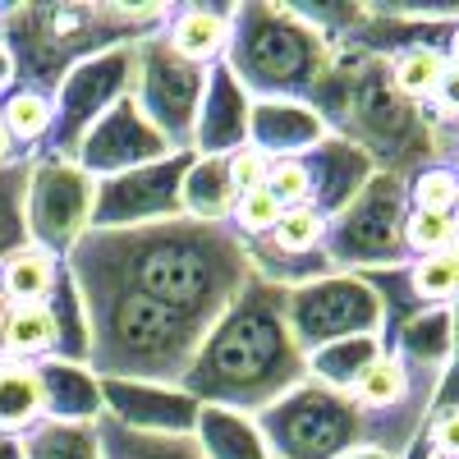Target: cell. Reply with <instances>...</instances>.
<instances>
[{"mask_svg": "<svg viewBox=\"0 0 459 459\" xmlns=\"http://www.w3.org/2000/svg\"><path fill=\"white\" fill-rule=\"evenodd\" d=\"M285 322L294 344L308 359L322 344L350 335H381L386 340V303L359 272H331L299 290H285Z\"/></svg>", "mask_w": 459, "mask_h": 459, "instance_id": "ba28073f", "label": "cell"}, {"mask_svg": "<svg viewBox=\"0 0 459 459\" xmlns=\"http://www.w3.org/2000/svg\"><path fill=\"white\" fill-rule=\"evenodd\" d=\"M188 166H194V152H170V157L152 161L143 170L97 179L88 230H134V225H157V221L184 216L179 184H184Z\"/></svg>", "mask_w": 459, "mask_h": 459, "instance_id": "8fae6325", "label": "cell"}, {"mask_svg": "<svg viewBox=\"0 0 459 459\" xmlns=\"http://www.w3.org/2000/svg\"><path fill=\"white\" fill-rule=\"evenodd\" d=\"M253 423L272 459H344L350 450L368 446V418L359 413V404L317 381H299Z\"/></svg>", "mask_w": 459, "mask_h": 459, "instance_id": "5b68a950", "label": "cell"}, {"mask_svg": "<svg viewBox=\"0 0 459 459\" xmlns=\"http://www.w3.org/2000/svg\"><path fill=\"white\" fill-rule=\"evenodd\" d=\"M166 42L188 60V65H216L230 47V5L212 10V5H179L166 19Z\"/></svg>", "mask_w": 459, "mask_h": 459, "instance_id": "d6986e66", "label": "cell"}, {"mask_svg": "<svg viewBox=\"0 0 459 459\" xmlns=\"http://www.w3.org/2000/svg\"><path fill=\"white\" fill-rule=\"evenodd\" d=\"M432 110L441 115V120H455L459 125V69H446V79L432 97Z\"/></svg>", "mask_w": 459, "mask_h": 459, "instance_id": "74e56055", "label": "cell"}, {"mask_svg": "<svg viewBox=\"0 0 459 459\" xmlns=\"http://www.w3.org/2000/svg\"><path fill=\"white\" fill-rule=\"evenodd\" d=\"M92 194H97V179L83 175L74 161L32 157L28 198H23L28 244L47 248L56 257H69V248L79 244L92 225Z\"/></svg>", "mask_w": 459, "mask_h": 459, "instance_id": "30bf717a", "label": "cell"}, {"mask_svg": "<svg viewBox=\"0 0 459 459\" xmlns=\"http://www.w3.org/2000/svg\"><path fill=\"white\" fill-rule=\"evenodd\" d=\"M409 188V207L413 212H432V216H459V179L450 166L428 161L418 166L413 175H404Z\"/></svg>", "mask_w": 459, "mask_h": 459, "instance_id": "1f68e13d", "label": "cell"}, {"mask_svg": "<svg viewBox=\"0 0 459 459\" xmlns=\"http://www.w3.org/2000/svg\"><path fill=\"white\" fill-rule=\"evenodd\" d=\"M0 359H14V363L60 359V335H56L47 303H5V317H0Z\"/></svg>", "mask_w": 459, "mask_h": 459, "instance_id": "ffe728a7", "label": "cell"}, {"mask_svg": "<svg viewBox=\"0 0 459 459\" xmlns=\"http://www.w3.org/2000/svg\"><path fill=\"white\" fill-rule=\"evenodd\" d=\"M0 120H5V134L14 147H23V157H37L32 143H47L51 138V125H56V106L47 92L37 88H14L0 101Z\"/></svg>", "mask_w": 459, "mask_h": 459, "instance_id": "83f0119b", "label": "cell"}, {"mask_svg": "<svg viewBox=\"0 0 459 459\" xmlns=\"http://www.w3.org/2000/svg\"><path fill=\"white\" fill-rule=\"evenodd\" d=\"M239 188L230 184V166L225 157H194V166L184 170L179 184V207L188 221H207V225H225V216L235 212Z\"/></svg>", "mask_w": 459, "mask_h": 459, "instance_id": "44dd1931", "label": "cell"}, {"mask_svg": "<svg viewBox=\"0 0 459 459\" xmlns=\"http://www.w3.org/2000/svg\"><path fill=\"white\" fill-rule=\"evenodd\" d=\"M381 350H386L381 335H350V340H335V344L313 350L303 359V368H308V381H317V386L350 395V386L372 368V359H381Z\"/></svg>", "mask_w": 459, "mask_h": 459, "instance_id": "cb8c5ba5", "label": "cell"}, {"mask_svg": "<svg viewBox=\"0 0 459 459\" xmlns=\"http://www.w3.org/2000/svg\"><path fill=\"white\" fill-rule=\"evenodd\" d=\"M248 106L253 97L239 88V79L225 65L207 69V88L194 125V157H230L248 143Z\"/></svg>", "mask_w": 459, "mask_h": 459, "instance_id": "9a60e30c", "label": "cell"}, {"mask_svg": "<svg viewBox=\"0 0 459 459\" xmlns=\"http://www.w3.org/2000/svg\"><path fill=\"white\" fill-rule=\"evenodd\" d=\"M404 221H409V188L404 175L377 170L350 207H340L326 225V262L335 272H391L404 266Z\"/></svg>", "mask_w": 459, "mask_h": 459, "instance_id": "8992f818", "label": "cell"}, {"mask_svg": "<svg viewBox=\"0 0 459 459\" xmlns=\"http://www.w3.org/2000/svg\"><path fill=\"white\" fill-rule=\"evenodd\" d=\"M28 170H32V157H23L14 166H0V262L28 244V225H23Z\"/></svg>", "mask_w": 459, "mask_h": 459, "instance_id": "4dcf8cb0", "label": "cell"}, {"mask_svg": "<svg viewBox=\"0 0 459 459\" xmlns=\"http://www.w3.org/2000/svg\"><path fill=\"white\" fill-rule=\"evenodd\" d=\"M23 459H101L97 423H37L23 437Z\"/></svg>", "mask_w": 459, "mask_h": 459, "instance_id": "f546056e", "label": "cell"}, {"mask_svg": "<svg viewBox=\"0 0 459 459\" xmlns=\"http://www.w3.org/2000/svg\"><path fill=\"white\" fill-rule=\"evenodd\" d=\"M207 88V69L188 65L161 32H143L134 42V106L166 138L170 152H194V125Z\"/></svg>", "mask_w": 459, "mask_h": 459, "instance_id": "52a82bcc", "label": "cell"}, {"mask_svg": "<svg viewBox=\"0 0 459 459\" xmlns=\"http://www.w3.org/2000/svg\"><path fill=\"white\" fill-rule=\"evenodd\" d=\"M37 423H47V395H42L37 363L0 359V432L19 437L32 432Z\"/></svg>", "mask_w": 459, "mask_h": 459, "instance_id": "603a6c76", "label": "cell"}, {"mask_svg": "<svg viewBox=\"0 0 459 459\" xmlns=\"http://www.w3.org/2000/svg\"><path fill=\"white\" fill-rule=\"evenodd\" d=\"M459 248V216H432V212H413L404 221V253L413 257H437Z\"/></svg>", "mask_w": 459, "mask_h": 459, "instance_id": "d6a6232c", "label": "cell"}, {"mask_svg": "<svg viewBox=\"0 0 459 459\" xmlns=\"http://www.w3.org/2000/svg\"><path fill=\"white\" fill-rule=\"evenodd\" d=\"M335 47L290 5H230L225 69L253 101H313Z\"/></svg>", "mask_w": 459, "mask_h": 459, "instance_id": "277c9868", "label": "cell"}, {"mask_svg": "<svg viewBox=\"0 0 459 459\" xmlns=\"http://www.w3.org/2000/svg\"><path fill=\"white\" fill-rule=\"evenodd\" d=\"M134 88V42H120V47H106L88 60H79L60 88L51 92V106H56V125H51V147L42 157H74V147L83 143V134L101 120V115L125 101Z\"/></svg>", "mask_w": 459, "mask_h": 459, "instance_id": "9c48e42d", "label": "cell"}, {"mask_svg": "<svg viewBox=\"0 0 459 459\" xmlns=\"http://www.w3.org/2000/svg\"><path fill=\"white\" fill-rule=\"evenodd\" d=\"M450 170H455V179H459V152H455V166H450Z\"/></svg>", "mask_w": 459, "mask_h": 459, "instance_id": "ee69618b", "label": "cell"}, {"mask_svg": "<svg viewBox=\"0 0 459 459\" xmlns=\"http://www.w3.org/2000/svg\"><path fill=\"white\" fill-rule=\"evenodd\" d=\"M404 281L418 308H455L459 303V248L437 257H413L404 266Z\"/></svg>", "mask_w": 459, "mask_h": 459, "instance_id": "f1b7e54d", "label": "cell"}, {"mask_svg": "<svg viewBox=\"0 0 459 459\" xmlns=\"http://www.w3.org/2000/svg\"><path fill=\"white\" fill-rule=\"evenodd\" d=\"M386 69H391V83L400 88L404 101L432 106V97H437V88H441V79H446L450 60H446L441 42H413V47L391 51V56H386Z\"/></svg>", "mask_w": 459, "mask_h": 459, "instance_id": "484cf974", "label": "cell"}, {"mask_svg": "<svg viewBox=\"0 0 459 459\" xmlns=\"http://www.w3.org/2000/svg\"><path fill=\"white\" fill-rule=\"evenodd\" d=\"M47 395V423H97L101 418V381L83 363L47 359L37 363Z\"/></svg>", "mask_w": 459, "mask_h": 459, "instance_id": "ac0fdd59", "label": "cell"}, {"mask_svg": "<svg viewBox=\"0 0 459 459\" xmlns=\"http://www.w3.org/2000/svg\"><path fill=\"white\" fill-rule=\"evenodd\" d=\"M0 459H23V437H5V432H0Z\"/></svg>", "mask_w": 459, "mask_h": 459, "instance_id": "60d3db41", "label": "cell"}, {"mask_svg": "<svg viewBox=\"0 0 459 459\" xmlns=\"http://www.w3.org/2000/svg\"><path fill=\"white\" fill-rule=\"evenodd\" d=\"M161 157H170L166 138L138 115L134 97H125L83 134V143L74 147L69 161L79 166L83 175H92V179H115V175L143 170V166L161 161Z\"/></svg>", "mask_w": 459, "mask_h": 459, "instance_id": "7c38bea8", "label": "cell"}, {"mask_svg": "<svg viewBox=\"0 0 459 459\" xmlns=\"http://www.w3.org/2000/svg\"><path fill=\"white\" fill-rule=\"evenodd\" d=\"M60 272H65V257L23 244L19 253L0 262V294H5V303H47Z\"/></svg>", "mask_w": 459, "mask_h": 459, "instance_id": "d4e9b609", "label": "cell"}, {"mask_svg": "<svg viewBox=\"0 0 459 459\" xmlns=\"http://www.w3.org/2000/svg\"><path fill=\"white\" fill-rule=\"evenodd\" d=\"M65 272L83 299L88 317V372L97 381H152L179 386L194 363L207 326L184 317L166 303L147 299L129 281H120L79 244L69 248Z\"/></svg>", "mask_w": 459, "mask_h": 459, "instance_id": "3957f363", "label": "cell"}, {"mask_svg": "<svg viewBox=\"0 0 459 459\" xmlns=\"http://www.w3.org/2000/svg\"><path fill=\"white\" fill-rule=\"evenodd\" d=\"M386 350L409 368L423 391L437 395L441 377L455 359V308H418L386 331Z\"/></svg>", "mask_w": 459, "mask_h": 459, "instance_id": "5bb4252c", "label": "cell"}, {"mask_svg": "<svg viewBox=\"0 0 459 459\" xmlns=\"http://www.w3.org/2000/svg\"><path fill=\"white\" fill-rule=\"evenodd\" d=\"M303 166H308V179H313V212H322L326 221L350 207V198L359 194V188L377 175V161L368 157V152L350 138L331 134L322 147H313L308 157H303Z\"/></svg>", "mask_w": 459, "mask_h": 459, "instance_id": "e0dca14e", "label": "cell"}, {"mask_svg": "<svg viewBox=\"0 0 459 459\" xmlns=\"http://www.w3.org/2000/svg\"><path fill=\"white\" fill-rule=\"evenodd\" d=\"M299 381H308V368L285 322V290L253 272L235 303L207 326L179 391L198 404L257 418Z\"/></svg>", "mask_w": 459, "mask_h": 459, "instance_id": "7a4b0ae2", "label": "cell"}, {"mask_svg": "<svg viewBox=\"0 0 459 459\" xmlns=\"http://www.w3.org/2000/svg\"><path fill=\"white\" fill-rule=\"evenodd\" d=\"M225 166H230V184L239 188V194H253V188H262L266 184V170H272V157H262L257 147H239V152H230L225 157Z\"/></svg>", "mask_w": 459, "mask_h": 459, "instance_id": "d590c367", "label": "cell"}, {"mask_svg": "<svg viewBox=\"0 0 459 459\" xmlns=\"http://www.w3.org/2000/svg\"><path fill=\"white\" fill-rule=\"evenodd\" d=\"M97 446L101 459H203L194 437H152V432H129L110 418H97Z\"/></svg>", "mask_w": 459, "mask_h": 459, "instance_id": "4316f807", "label": "cell"}, {"mask_svg": "<svg viewBox=\"0 0 459 459\" xmlns=\"http://www.w3.org/2000/svg\"><path fill=\"white\" fill-rule=\"evenodd\" d=\"M281 212H285V207H281L272 194H266V188H253V194H239L235 212H230V216H235V225H230V230H235V235H239L244 244L266 239V235L276 230Z\"/></svg>", "mask_w": 459, "mask_h": 459, "instance_id": "836d02e7", "label": "cell"}, {"mask_svg": "<svg viewBox=\"0 0 459 459\" xmlns=\"http://www.w3.org/2000/svg\"><path fill=\"white\" fill-rule=\"evenodd\" d=\"M331 138V125L308 101H253L248 106V147L272 161L308 157Z\"/></svg>", "mask_w": 459, "mask_h": 459, "instance_id": "2e32d148", "label": "cell"}, {"mask_svg": "<svg viewBox=\"0 0 459 459\" xmlns=\"http://www.w3.org/2000/svg\"><path fill=\"white\" fill-rule=\"evenodd\" d=\"M14 161H23V152L10 143V134H5V120H0V166H14Z\"/></svg>", "mask_w": 459, "mask_h": 459, "instance_id": "ab89813d", "label": "cell"}, {"mask_svg": "<svg viewBox=\"0 0 459 459\" xmlns=\"http://www.w3.org/2000/svg\"><path fill=\"white\" fill-rule=\"evenodd\" d=\"M203 404L179 386H152V381H101V418L129 432L152 437H194Z\"/></svg>", "mask_w": 459, "mask_h": 459, "instance_id": "4fadbf2b", "label": "cell"}, {"mask_svg": "<svg viewBox=\"0 0 459 459\" xmlns=\"http://www.w3.org/2000/svg\"><path fill=\"white\" fill-rule=\"evenodd\" d=\"M428 446H432V459H459V409L428 418Z\"/></svg>", "mask_w": 459, "mask_h": 459, "instance_id": "8d00e7d4", "label": "cell"}, {"mask_svg": "<svg viewBox=\"0 0 459 459\" xmlns=\"http://www.w3.org/2000/svg\"><path fill=\"white\" fill-rule=\"evenodd\" d=\"M198 455L203 459H272L262 432L248 413H230V409H212L203 404L198 428H194Z\"/></svg>", "mask_w": 459, "mask_h": 459, "instance_id": "7402d4cb", "label": "cell"}, {"mask_svg": "<svg viewBox=\"0 0 459 459\" xmlns=\"http://www.w3.org/2000/svg\"><path fill=\"white\" fill-rule=\"evenodd\" d=\"M0 317H5V294H0Z\"/></svg>", "mask_w": 459, "mask_h": 459, "instance_id": "f6af8a7d", "label": "cell"}, {"mask_svg": "<svg viewBox=\"0 0 459 459\" xmlns=\"http://www.w3.org/2000/svg\"><path fill=\"white\" fill-rule=\"evenodd\" d=\"M441 51H446V60H450V69H459V23H455V28L446 32V47H441Z\"/></svg>", "mask_w": 459, "mask_h": 459, "instance_id": "b9f144b4", "label": "cell"}, {"mask_svg": "<svg viewBox=\"0 0 459 459\" xmlns=\"http://www.w3.org/2000/svg\"><path fill=\"white\" fill-rule=\"evenodd\" d=\"M14 79H19V74H14V56H10V47H5V42H0V92H5Z\"/></svg>", "mask_w": 459, "mask_h": 459, "instance_id": "f35d334b", "label": "cell"}, {"mask_svg": "<svg viewBox=\"0 0 459 459\" xmlns=\"http://www.w3.org/2000/svg\"><path fill=\"white\" fill-rule=\"evenodd\" d=\"M79 248L198 326H212L253 276L248 244L235 230L188 216L134 230H88Z\"/></svg>", "mask_w": 459, "mask_h": 459, "instance_id": "6da1fadb", "label": "cell"}, {"mask_svg": "<svg viewBox=\"0 0 459 459\" xmlns=\"http://www.w3.org/2000/svg\"><path fill=\"white\" fill-rule=\"evenodd\" d=\"M344 459H391V455H381V450H372V446H359V450H350Z\"/></svg>", "mask_w": 459, "mask_h": 459, "instance_id": "7bdbcfd3", "label": "cell"}, {"mask_svg": "<svg viewBox=\"0 0 459 459\" xmlns=\"http://www.w3.org/2000/svg\"><path fill=\"white\" fill-rule=\"evenodd\" d=\"M262 188H266V194H272L285 212L313 203V179H308V166H303V157L272 161V170H266V184H262Z\"/></svg>", "mask_w": 459, "mask_h": 459, "instance_id": "e575fe53", "label": "cell"}]
</instances>
